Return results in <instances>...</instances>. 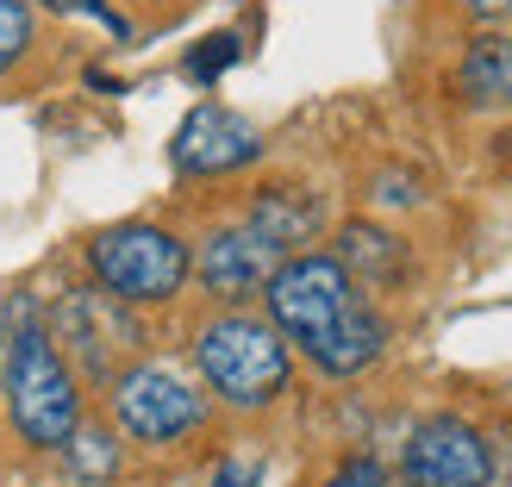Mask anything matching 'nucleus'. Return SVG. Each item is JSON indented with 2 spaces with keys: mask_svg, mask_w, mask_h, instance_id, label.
Masks as SVG:
<instances>
[{
  "mask_svg": "<svg viewBox=\"0 0 512 487\" xmlns=\"http://www.w3.org/2000/svg\"><path fill=\"white\" fill-rule=\"evenodd\" d=\"M263 300H269V325L319 375H356L388 344V325L363 300V288L344 275L338 256H288L269 275Z\"/></svg>",
  "mask_w": 512,
  "mask_h": 487,
  "instance_id": "obj_1",
  "label": "nucleus"
},
{
  "mask_svg": "<svg viewBox=\"0 0 512 487\" xmlns=\"http://www.w3.org/2000/svg\"><path fill=\"white\" fill-rule=\"evenodd\" d=\"M469 13H481V19H494V13H512V0H463Z\"/></svg>",
  "mask_w": 512,
  "mask_h": 487,
  "instance_id": "obj_17",
  "label": "nucleus"
},
{
  "mask_svg": "<svg viewBox=\"0 0 512 487\" xmlns=\"http://www.w3.org/2000/svg\"><path fill=\"white\" fill-rule=\"evenodd\" d=\"M0 394H7V419L25 444L38 450H63L82 425V394H75V375L63 363V350L50 344L44 319H32L19 306L13 344H7V375H0Z\"/></svg>",
  "mask_w": 512,
  "mask_h": 487,
  "instance_id": "obj_2",
  "label": "nucleus"
},
{
  "mask_svg": "<svg viewBox=\"0 0 512 487\" xmlns=\"http://www.w3.org/2000/svg\"><path fill=\"white\" fill-rule=\"evenodd\" d=\"M50 7H63V13H69V7H94V0H50Z\"/></svg>",
  "mask_w": 512,
  "mask_h": 487,
  "instance_id": "obj_19",
  "label": "nucleus"
},
{
  "mask_svg": "<svg viewBox=\"0 0 512 487\" xmlns=\"http://www.w3.org/2000/svg\"><path fill=\"white\" fill-rule=\"evenodd\" d=\"M456 94L469 107H512V38L481 32L456 63Z\"/></svg>",
  "mask_w": 512,
  "mask_h": 487,
  "instance_id": "obj_10",
  "label": "nucleus"
},
{
  "mask_svg": "<svg viewBox=\"0 0 512 487\" xmlns=\"http://www.w3.org/2000/svg\"><path fill=\"white\" fill-rule=\"evenodd\" d=\"M200 419H207V394L163 363H138L113 381V425L132 444H175L200 431Z\"/></svg>",
  "mask_w": 512,
  "mask_h": 487,
  "instance_id": "obj_6",
  "label": "nucleus"
},
{
  "mask_svg": "<svg viewBox=\"0 0 512 487\" xmlns=\"http://www.w3.org/2000/svg\"><path fill=\"white\" fill-rule=\"evenodd\" d=\"M32 32H38L32 7H25V0H0V75L32 50Z\"/></svg>",
  "mask_w": 512,
  "mask_h": 487,
  "instance_id": "obj_14",
  "label": "nucleus"
},
{
  "mask_svg": "<svg viewBox=\"0 0 512 487\" xmlns=\"http://www.w3.org/2000/svg\"><path fill=\"white\" fill-rule=\"evenodd\" d=\"M88 269L107 294H119L125 306H163L182 294V281L194 275V256L188 244L163 232V225H107V232H94L88 244Z\"/></svg>",
  "mask_w": 512,
  "mask_h": 487,
  "instance_id": "obj_4",
  "label": "nucleus"
},
{
  "mask_svg": "<svg viewBox=\"0 0 512 487\" xmlns=\"http://www.w3.org/2000/svg\"><path fill=\"white\" fill-rule=\"evenodd\" d=\"M338 263L344 275L363 288V281H400L406 275V250L394 232H381V225H344L338 232Z\"/></svg>",
  "mask_w": 512,
  "mask_h": 487,
  "instance_id": "obj_11",
  "label": "nucleus"
},
{
  "mask_svg": "<svg viewBox=\"0 0 512 487\" xmlns=\"http://www.w3.org/2000/svg\"><path fill=\"white\" fill-rule=\"evenodd\" d=\"M256 475H263V469H256V463H232V469H225L213 487H256Z\"/></svg>",
  "mask_w": 512,
  "mask_h": 487,
  "instance_id": "obj_16",
  "label": "nucleus"
},
{
  "mask_svg": "<svg viewBox=\"0 0 512 487\" xmlns=\"http://www.w3.org/2000/svg\"><path fill=\"white\" fill-rule=\"evenodd\" d=\"M400 481L406 487H488L494 481V450L456 413L419 419L406 450H400Z\"/></svg>",
  "mask_w": 512,
  "mask_h": 487,
  "instance_id": "obj_7",
  "label": "nucleus"
},
{
  "mask_svg": "<svg viewBox=\"0 0 512 487\" xmlns=\"http://www.w3.org/2000/svg\"><path fill=\"white\" fill-rule=\"evenodd\" d=\"M263 157V132L232 113V107H194L182 125H175V144H169V163L182 175H225V169H244Z\"/></svg>",
  "mask_w": 512,
  "mask_h": 487,
  "instance_id": "obj_8",
  "label": "nucleus"
},
{
  "mask_svg": "<svg viewBox=\"0 0 512 487\" xmlns=\"http://www.w3.org/2000/svg\"><path fill=\"white\" fill-rule=\"evenodd\" d=\"M44 331H50V344L69 350L94 381H119V375H125L119 363H125V356H138V344H144L132 306H125L119 294H107L100 281H94V288L63 294V306L50 313Z\"/></svg>",
  "mask_w": 512,
  "mask_h": 487,
  "instance_id": "obj_5",
  "label": "nucleus"
},
{
  "mask_svg": "<svg viewBox=\"0 0 512 487\" xmlns=\"http://www.w3.org/2000/svg\"><path fill=\"white\" fill-rule=\"evenodd\" d=\"M319 487H388V469H381L375 456H350V463L331 481H319Z\"/></svg>",
  "mask_w": 512,
  "mask_h": 487,
  "instance_id": "obj_15",
  "label": "nucleus"
},
{
  "mask_svg": "<svg viewBox=\"0 0 512 487\" xmlns=\"http://www.w3.org/2000/svg\"><path fill=\"white\" fill-rule=\"evenodd\" d=\"M63 463L75 487H107L119 475V438L107 425H75V438L63 444Z\"/></svg>",
  "mask_w": 512,
  "mask_h": 487,
  "instance_id": "obj_13",
  "label": "nucleus"
},
{
  "mask_svg": "<svg viewBox=\"0 0 512 487\" xmlns=\"http://www.w3.org/2000/svg\"><path fill=\"white\" fill-rule=\"evenodd\" d=\"M7 344H13V325H7V313H0V375H7Z\"/></svg>",
  "mask_w": 512,
  "mask_h": 487,
  "instance_id": "obj_18",
  "label": "nucleus"
},
{
  "mask_svg": "<svg viewBox=\"0 0 512 487\" xmlns=\"http://www.w3.org/2000/svg\"><path fill=\"white\" fill-rule=\"evenodd\" d=\"M288 263L256 225H225V232H213L207 244H200L194 256V275H200V288H207L213 300H250V294H263L269 288V275Z\"/></svg>",
  "mask_w": 512,
  "mask_h": 487,
  "instance_id": "obj_9",
  "label": "nucleus"
},
{
  "mask_svg": "<svg viewBox=\"0 0 512 487\" xmlns=\"http://www.w3.org/2000/svg\"><path fill=\"white\" fill-rule=\"evenodd\" d=\"M194 363H200V381L238 413H256V406H269L288 388V338L269 319H250V313H219L200 325Z\"/></svg>",
  "mask_w": 512,
  "mask_h": 487,
  "instance_id": "obj_3",
  "label": "nucleus"
},
{
  "mask_svg": "<svg viewBox=\"0 0 512 487\" xmlns=\"http://www.w3.org/2000/svg\"><path fill=\"white\" fill-rule=\"evenodd\" d=\"M250 225H256V232H263L281 256H288L294 244H306V238L319 232V200L300 194V188H269V194L250 207Z\"/></svg>",
  "mask_w": 512,
  "mask_h": 487,
  "instance_id": "obj_12",
  "label": "nucleus"
}]
</instances>
